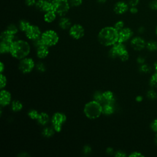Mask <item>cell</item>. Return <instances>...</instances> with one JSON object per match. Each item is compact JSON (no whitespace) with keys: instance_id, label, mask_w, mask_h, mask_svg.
<instances>
[{"instance_id":"obj_33","label":"cell","mask_w":157,"mask_h":157,"mask_svg":"<svg viewBox=\"0 0 157 157\" xmlns=\"http://www.w3.org/2000/svg\"><path fill=\"white\" fill-rule=\"evenodd\" d=\"M139 70L140 72L144 73H148L150 71V67H149L146 64H142L140 65L139 67Z\"/></svg>"},{"instance_id":"obj_24","label":"cell","mask_w":157,"mask_h":157,"mask_svg":"<svg viewBox=\"0 0 157 157\" xmlns=\"http://www.w3.org/2000/svg\"><path fill=\"white\" fill-rule=\"evenodd\" d=\"M12 110L13 112H19L23 108V104L19 101H13L11 105Z\"/></svg>"},{"instance_id":"obj_3","label":"cell","mask_w":157,"mask_h":157,"mask_svg":"<svg viewBox=\"0 0 157 157\" xmlns=\"http://www.w3.org/2000/svg\"><path fill=\"white\" fill-rule=\"evenodd\" d=\"M83 112L85 116L89 119H96L102 113V106L101 103L93 100L85 104Z\"/></svg>"},{"instance_id":"obj_5","label":"cell","mask_w":157,"mask_h":157,"mask_svg":"<svg viewBox=\"0 0 157 157\" xmlns=\"http://www.w3.org/2000/svg\"><path fill=\"white\" fill-rule=\"evenodd\" d=\"M53 10L61 17L64 16L69 10L70 4L67 0H52Z\"/></svg>"},{"instance_id":"obj_41","label":"cell","mask_w":157,"mask_h":157,"mask_svg":"<svg viewBox=\"0 0 157 157\" xmlns=\"http://www.w3.org/2000/svg\"><path fill=\"white\" fill-rule=\"evenodd\" d=\"M36 3V0H26L25 1L26 5L29 6V7H31V6H35Z\"/></svg>"},{"instance_id":"obj_29","label":"cell","mask_w":157,"mask_h":157,"mask_svg":"<svg viewBox=\"0 0 157 157\" xmlns=\"http://www.w3.org/2000/svg\"><path fill=\"white\" fill-rule=\"evenodd\" d=\"M94 100L99 102V103H102L103 102V95H102V93H100V92H96L94 94Z\"/></svg>"},{"instance_id":"obj_48","label":"cell","mask_w":157,"mask_h":157,"mask_svg":"<svg viewBox=\"0 0 157 157\" xmlns=\"http://www.w3.org/2000/svg\"><path fill=\"white\" fill-rule=\"evenodd\" d=\"M4 68H5V66H4V64H3V63L1 62L0 63V72H1V74L2 73L3 71L4 70Z\"/></svg>"},{"instance_id":"obj_50","label":"cell","mask_w":157,"mask_h":157,"mask_svg":"<svg viewBox=\"0 0 157 157\" xmlns=\"http://www.w3.org/2000/svg\"><path fill=\"white\" fill-rule=\"evenodd\" d=\"M113 151V150L112 148H110V147H109V148H108L107 149V152L109 154L112 153Z\"/></svg>"},{"instance_id":"obj_28","label":"cell","mask_w":157,"mask_h":157,"mask_svg":"<svg viewBox=\"0 0 157 157\" xmlns=\"http://www.w3.org/2000/svg\"><path fill=\"white\" fill-rule=\"evenodd\" d=\"M150 85L152 87H157V72L154 73L150 77Z\"/></svg>"},{"instance_id":"obj_35","label":"cell","mask_w":157,"mask_h":157,"mask_svg":"<svg viewBox=\"0 0 157 157\" xmlns=\"http://www.w3.org/2000/svg\"><path fill=\"white\" fill-rule=\"evenodd\" d=\"M120 58V59L122 61H126L129 58V53L126 50L124 52H123L121 54H120L118 56Z\"/></svg>"},{"instance_id":"obj_49","label":"cell","mask_w":157,"mask_h":157,"mask_svg":"<svg viewBox=\"0 0 157 157\" xmlns=\"http://www.w3.org/2000/svg\"><path fill=\"white\" fill-rule=\"evenodd\" d=\"M142 99H143V97L142 96H137L136 98V100L137 102H141L142 101Z\"/></svg>"},{"instance_id":"obj_40","label":"cell","mask_w":157,"mask_h":157,"mask_svg":"<svg viewBox=\"0 0 157 157\" xmlns=\"http://www.w3.org/2000/svg\"><path fill=\"white\" fill-rule=\"evenodd\" d=\"M129 157H143L144 155L140 153V152H138V151H134V152H132L129 155Z\"/></svg>"},{"instance_id":"obj_45","label":"cell","mask_w":157,"mask_h":157,"mask_svg":"<svg viewBox=\"0 0 157 157\" xmlns=\"http://www.w3.org/2000/svg\"><path fill=\"white\" fill-rule=\"evenodd\" d=\"M129 11L132 14H136L138 12V9L136 7V6H132V7H131L130 9H129Z\"/></svg>"},{"instance_id":"obj_37","label":"cell","mask_w":157,"mask_h":157,"mask_svg":"<svg viewBox=\"0 0 157 157\" xmlns=\"http://www.w3.org/2000/svg\"><path fill=\"white\" fill-rule=\"evenodd\" d=\"M150 128L155 132H157V118L154 119L150 123Z\"/></svg>"},{"instance_id":"obj_23","label":"cell","mask_w":157,"mask_h":157,"mask_svg":"<svg viewBox=\"0 0 157 157\" xmlns=\"http://www.w3.org/2000/svg\"><path fill=\"white\" fill-rule=\"evenodd\" d=\"M113 105V104H104V105L102 106V113L107 115L112 114L114 111Z\"/></svg>"},{"instance_id":"obj_44","label":"cell","mask_w":157,"mask_h":157,"mask_svg":"<svg viewBox=\"0 0 157 157\" xmlns=\"http://www.w3.org/2000/svg\"><path fill=\"white\" fill-rule=\"evenodd\" d=\"M115 156L116 157H125L126 156V155L123 152V151H117L115 154Z\"/></svg>"},{"instance_id":"obj_1","label":"cell","mask_w":157,"mask_h":157,"mask_svg":"<svg viewBox=\"0 0 157 157\" xmlns=\"http://www.w3.org/2000/svg\"><path fill=\"white\" fill-rule=\"evenodd\" d=\"M118 31L112 26L102 28L98 34L99 43L104 46H112L118 42Z\"/></svg>"},{"instance_id":"obj_36","label":"cell","mask_w":157,"mask_h":157,"mask_svg":"<svg viewBox=\"0 0 157 157\" xmlns=\"http://www.w3.org/2000/svg\"><path fill=\"white\" fill-rule=\"evenodd\" d=\"M118 32L124 28V22L123 21H118L115 23L113 26Z\"/></svg>"},{"instance_id":"obj_10","label":"cell","mask_w":157,"mask_h":157,"mask_svg":"<svg viewBox=\"0 0 157 157\" xmlns=\"http://www.w3.org/2000/svg\"><path fill=\"white\" fill-rule=\"evenodd\" d=\"M36 8L42 12H48L53 10L52 1L50 0H38L35 4Z\"/></svg>"},{"instance_id":"obj_6","label":"cell","mask_w":157,"mask_h":157,"mask_svg":"<svg viewBox=\"0 0 157 157\" xmlns=\"http://www.w3.org/2000/svg\"><path fill=\"white\" fill-rule=\"evenodd\" d=\"M66 120V115L61 112L55 113L52 118V123L54 130L56 132H60L62 129V126Z\"/></svg>"},{"instance_id":"obj_26","label":"cell","mask_w":157,"mask_h":157,"mask_svg":"<svg viewBox=\"0 0 157 157\" xmlns=\"http://www.w3.org/2000/svg\"><path fill=\"white\" fill-rule=\"evenodd\" d=\"M146 47L151 52H154L157 50V42L151 40L148 42L146 44Z\"/></svg>"},{"instance_id":"obj_34","label":"cell","mask_w":157,"mask_h":157,"mask_svg":"<svg viewBox=\"0 0 157 157\" xmlns=\"http://www.w3.org/2000/svg\"><path fill=\"white\" fill-rule=\"evenodd\" d=\"M7 30H8L9 32H10L11 33L13 34H15L17 33L18 32V28L17 27L14 25H9L8 26H7Z\"/></svg>"},{"instance_id":"obj_15","label":"cell","mask_w":157,"mask_h":157,"mask_svg":"<svg viewBox=\"0 0 157 157\" xmlns=\"http://www.w3.org/2000/svg\"><path fill=\"white\" fill-rule=\"evenodd\" d=\"M11 101L10 93L5 90H1L0 92V104L1 106L8 105Z\"/></svg>"},{"instance_id":"obj_14","label":"cell","mask_w":157,"mask_h":157,"mask_svg":"<svg viewBox=\"0 0 157 157\" xmlns=\"http://www.w3.org/2000/svg\"><path fill=\"white\" fill-rule=\"evenodd\" d=\"M129 9V6L127 3L124 1L117 2L113 7V11L115 13L121 15L126 13Z\"/></svg>"},{"instance_id":"obj_4","label":"cell","mask_w":157,"mask_h":157,"mask_svg":"<svg viewBox=\"0 0 157 157\" xmlns=\"http://www.w3.org/2000/svg\"><path fill=\"white\" fill-rule=\"evenodd\" d=\"M40 39L43 44L47 47H52L56 45L59 40L58 34L53 30L45 31L41 34Z\"/></svg>"},{"instance_id":"obj_7","label":"cell","mask_w":157,"mask_h":157,"mask_svg":"<svg viewBox=\"0 0 157 157\" xmlns=\"http://www.w3.org/2000/svg\"><path fill=\"white\" fill-rule=\"evenodd\" d=\"M19 69L24 74L30 72L34 67V62L31 58H24L19 63Z\"/></svg>"},{"instance_id":"obj_20","label":"cell","mask_w":157,"mask_h":157,"mask_svg":"<svg viewBox=\"0 0 157 157\" xmlns=\"http://www.w3.org/2000/svg\"><path fill=\"white\" fill-rule=\"evenodd\" d=\"M56 13L55 11L53 10H50L48 12H47L44 17V20L47 22V23H52L53 22L56 17Z\"/></svg>"},{"instance_id":"obj_16","label":"cell","mask_w":157,"mask_h":157,"mask_svg":"<svg viewBox=\"0 0 157 157\" xmlns=\"http://www.w3.org/2000/svg\"><path fill=\"white\" fill-rule=\"evenodd\" d=\"M48 47L45 45L44 44L41 45L37 48V56L39 58H45L47 57L49 53Z\"/></svg>"},{"instance_id":"obj_22","label":"cell","mask_w":157,"mask_h":157,"mask_svg":"<svg viewBox=\"0 0 157 157\" xmlns=\"http://www.w3.org/2000/svg\"><path fill=\"white\" fill-rule=\"evenodd\" d=\"M12 43L1 41V43H0V52L1 53H9V52L10 53Z\"/></svg>"},{"instance_id":"obj_30","label":"cell","mask_w":157,"mask_h":157,"mask_svg":"<svg viewBox=\"0 0 157 157\" xmlns=\"http://www.w3.org/2000/svg\"><path fill=\"white\" fill-rule=\"evenodd\" d=\"M147 97L150 99H152V100H154V99H156L157 98V93L156 92L153 90H150L148 91L147 92Z\"/></svg>"},{"instance_id":"obj_51","label":"cell","mask_w":157,"mask_h":157,"mask_svg":"<svg viewBox=\"0 0 157 157\" xmlns=\"http://www.w3.org/2000/svg\"><path fill=\"white\" fill-rule=\"evenodd\" d=\"M96 1H97V2H98L99 3H101V4H102V3L105 2L107 0H96Z\"/></svg>"},{"instance_id":"obj_42","label":"cell","mask_w":157,"mask_h":157,"mask_svg":"<svg viewBox=\"0 0 157 157\" xmlns=\"http://www.w3.org/2000/svg\"><path fill=\"white\" fill-rule=\"evenodd\" d=\"M140 0H129V5L131 7L137 6L139 3Z\"/></svg>"},{"instance_id":"obj_47","label":"cell","mask_w":157,"mask_h":157,"mask_svg":"<svg viewBox=\"0 0 157 157\" xmlns=\"http://www.w3.org/2000/svg\"><path fill=\"white\" fill-rule=\"evenodd\" d=\"M83 151L85 152V153H89L91 151V148L89 146H85L83 148Z\"/></svg>"},{"instance_id":"obj_12","label":"cell","mask_w":157,"mask_h":157,"mask_svg":"<svg viewBox=\"0 0 157 157\" xmlns=\"http://www.w3.org/2000/svg\"><path fill=\"white\" fill-rule=\"evenodd\" d=\"M133 34L132 31L129 28H123L118 32V42L123 43L129 39Z\"/></svg>"},{"instance_id":"obj_8","label":"cell","mask_w":157,"mask_h":157,"mask_svg":"<svg viewBox=\"0 0 157 157\" xmlns=\"http://www.w3.org/2000/svg\"><path fill=\"white\" fill-rule=\"evenodd\" d=\"M69 33L72 38L75 39H79L84 36L85 30L82 25L79 24H75L71 26Z\"/></svg>"},{"instance_id":"obj_31","label":"cell","mask_w":157,"mask_h":157,"mask_svg":"<svg viewBox=\"0 0 157 157\" xmlns=\"http://www.w3.org/2000/svg\"><path fill=\"white\" fill-rule=\"evenodd\" d=\"M7 84V78L6 77L2 74H1L0 76V88L2 90L4 87L6 86Z\"/></svg>"},{"instance_id":"obj_53","label":"cell","mask_w":157,"mask_h":157,"mask_svg":"<svg viewBox=\"0 0 157 157\" xmlns=\"http://www.w3.org/2000/svg\"><path fill=\"white\" fill-rule=\"evenodd\" d=\"M155 139V142L156 144H157V132H156V134L155 136V139Z\"/></svg>"},{"instance_id":"obj_21","label":"cell","mask_w":157,"mask_h":157,"mask_svg":"<svg viewBox=\"0 0 157 157\" xmlns=\"http://www.w3.org/2000/svg\"><path fill=\"white\" fill-rule=\"evenodd\" d=\"M37 121L40 124L45 125L49 121V116L47 113L42 112L39 113Z\"/></svg>"},{"instance_id":"obj_52","label":"cell","mask_w":157,"mask_h":157,"mask_svg":"<svg viewBox=\"0 0 157 157\" xmlns=\"http://www.w3.org/2000/svg\"><path fill=\"white\" fill-rule=\"evenodd\" d=\"M154 67H155V69L156 72H157V61L155 62V63L154 64Z\"/></svg>"},{"instance_id":"obj_43","label":"cell","mask_w":157,"mask_h":157,"mask_svg":"<svg viewBox=\"0 0 157 157\" xmlns=\"http://www.w3.org/2000/svg\"><path fill=\"white\" fill-rule=\"evenodd\" d=\"M37 70H39V71H41V72H43L45 70V66L43 64V63H41L37 64Z\"/></svg>"},{"instance_id":"obj_27","label":"cell","mask_w":157,"mask_h":157,"mask_svg":"<svg viewBox=\"0 0 157 157\" xmlns=\"http://www.w3.org/2000/svg\"><path fill=\"white\" fill-rule=\"evenodd\" d=\"M42 135L45 137H50L54 134V130L51 128H45L42 132Z\"/></svg>"},{"instance_id":"obj_2","label":"cell","mask_w":157,"mask_h":157,"mask_svg":"<svg viewBox=\"0 0 157 157\" xmlns=\"http://www.w3.org/2000/svg\"><path fill=\"white\" fill-rule=\"evenodd\" d=\"M30 52V45L25 40H17L11 44L10 53L15 58L21 59L26 58Z\"/></svg>"},{"instance_id":"obj_39","label":"cell","mask_w":157,"mask_h":157,"mask_svg":"<svg viewBox=\"0 0 157 157\" xmlns=\"http://www.w3.org/2000/svg\"><path fill=\"white\" fill-rule=\"evenodd\" d=\"M149 6L151 9L157 10V0L151 1L149 4Z\"/></svg>"},{"instance_id":"obj_38","label":"cell","mask_w":157,"mask_h":157,"mask_svg":"<svg viewBox=\"0 0 157 157\" xmlns=\"http://www.w3.org/2000/svg\"><path fill=\"white\" fill-rule=\"evenodd\" d=\"M69 4L72 6L77 7V6H79L82 4V0H69Z\"/></svg>"},{"instance_id":"obj_11","label":"cell","mask_w":157,"mask_h":157,"mask_svg":"<svg viewBox=\"0 0 157 157\" xmlns=\"http://www.w3.org/2000/svg\"><path fill=\"white\" fill-rule=\"evenodd\" d=\"M113 47L109 51V55L112 58H115L119 56L120 54L124 52L126 49L123 43L117 42L115 44L112 45Z\"/></svg>"},{"instance_id":"obj_25","label":"cell","mask_w":157,"mask_h":157,"mask_svg":"<svg viewBox=\"0 0 157 157\" xmlns=\"http://www.w3.org/2000/svg\"><path fill=\"white\" fill-rule=\"evenodd\" d=\"M30 25L31 24L29 21L25 20H22L19 23V28L21 31L25 32L28 29V28L30 26Z\"/></svg>"},{"instance_id":"obj_19","label":"cell","mask_w":157,"mask_h":157,"mask_svg":"<svg viewBox=\"0 0 157 157\" xmlns=\"http://www.w3.org/2000/svg\"><path fill=\"white\" fill-rule=\"evenodd\" d=\"M59 26L63 29H67L71 28V20L64 16H63L59 20Z\"/></svg>"},{"instance_id":"obj_54","label":"cell","mask_w":157,"mask_h":157,"mask_svg":"<svg viewBox=\"0 0 157 157\" xmlns=\"http://www.w3.org/2000/svg\"><path fill=\"white\" fill-rule=\"evenodd\" d=\"M155 32H156V34H157V26L156 27V29H155Z\"/></svg>"},{"instance_id":"obj_18","label":"cell","mask_w":157,"mask_h":157,"mask_svg":"<svg viewBox=\"0 0 157 157\" xmlns=\"http://www.w3.org/2000/svg\"><path fill=\"white\" fill-rule=\"evenodd\" d=\"M14 36L15 34L11 33L10 32H9L8 30L6 29V31H4L3 32H2L1 34V37H0L1 41L12 43L13 41Z\"/></svg>"},{"instance_id":"obj_46","label":"cell","mask_w":157,"mask_h":157,"mask_svg":"<svg viewBox=\"0 0 157 157\" xmlns=\"http://www.w3.org/2000/svg\"><path fill=\"white\" fill-rule=\"evenodd\" d=\"M145 58H144V57H142V56L138 57V58H137V63H139V64H144V63H145Z\"/></svg>"},{"instance_id":"obj_17","label":"cell","mask_w":157,"mask_h":157,"mask_svg":"<svg viewBox=\"0 0 157 157\" xmlns=\"http://www.w3.org/2000/svg\"><path fill=\"white\" fill-rule=\"evenodd\" d=\"M103 95V102L104 104H113L115 102V98L113 93L111 91H105L102 93Z\"/></svg>"},{"instance_id":"obj_13","label":"cell","mask_w":157,"mask_h":157,"mask_svg":"<svg viewBox=\"0 0 157 157\" xmlns=\"http://www.w3.org/2000/svg\"><path fill=\"white\" fill-rule=\"evenodd\" d=\"M131 45L135 50L137 51L142 50L146 45L144 39L140 37H135L131 40Z\"/></svg>"},{"instance_id":"obj_9","label":"cell","mask_w":157,"mask_h":157,"mask_svg":"<svg viewBox=\"0 0 157 157\" xmlns=\"http://www.w3.org/2000/svg\"><path fill=\"white\" fill-rule=\"evenodd\" d=\"M25 33L27 38L33 40L40 37L42 34L39 28L36 25H30V26Z\"/></svg>"},{"instance_id":"obj_32","label":"cell","mask_w":157,"mask_h":157,"mask_svg":"<svg viewBox=\"0 0 157 157\" xmlns=\"http://www.w3.org/2000/svg\"><path fill=\"white\" fill-rule=\"evenodd\" d=\"M39 113L36 110H31L28 112V116L33 120H37L39 117Z\"/></svg>"}]
</instances>
